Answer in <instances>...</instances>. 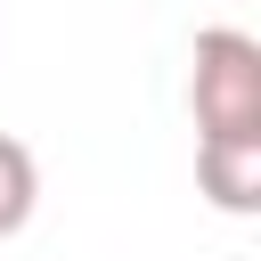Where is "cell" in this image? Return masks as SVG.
Returning a JSON list of instances; mask_svg holds the SVG:
<instances>
[{"instance_id":"2","label":"cell","mask_w":261,"mask_h":261,"mask_svg":"<svg viewBox=\"0 0 261 261\" xmlns=\"http://www.w3.org/2000/svg\"><path fill=\"white\" fill-rule=\"evenodd\" d=\"M196 188L212 212L253 220L261 212V139H196Z\"/></svg>"},{"instance_id":"3","label":"cell","mask_w":261,"mask_h":261,"mask_svg":"<svg viewBox=\"0 0 261 261\" xmlns=\"http://www.w3.org/2000/svg\"><path fill=\"white\" fill-rule=\"evenodd\" d=\"M33 204H41V163H33L24 139L0 130V237H16V228L33 220Z\"/></svg>"},{"instance_id":"1","label":"cell","mask_w":261,"mask_h":261,"mask_svg":"<svg viewBox=\"0 0 261 261\" xmlns=\"http://www.w3.org/2000/svg\"><path fill=\"white\" fill-rule=\"evenodd\" d=\"M188 114H196V139H261V41L253 33L237 24L196 33Z\"/></svg>"}]
</instances>
